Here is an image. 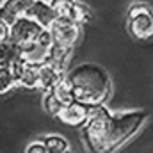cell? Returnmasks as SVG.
<instances>
[{"instance_id": "cell-12", "label": "cell", "mask_w": 153, "mask_h": 153, "mask_svg": "<svg viewBox=\"0 0 153 153\" xmlns=\"http://www.w3.org/2000/svg\"><path fill=\"white\" fill-rule=\"evenodd\" d=\"M18 80V87H25V89H38L39 85V66L34 64H25L20 73L16 75Z\"/></svg>"}, {"instance_id": "cell-17", "label": "cell", "mask_w": 153, "mask_h": 153, "mask_svg": "<svg viewBox=\"0 0 153 153\" xmlns=\"http://www.w3.org/2000/svg\"><path fill=\"white\" fill-rule=\"evenodd\" d=\"M9 32H11V25L0 18V43L2 41H9Z\"/></svg>"}, {"instance_id": "cell-15", "label": "cell", "mask_w": 153, "mask_h": 153, "mask_svg": "<svg viewBox=\"0 0 153 153\" xmlns=\"http://www.w3.org/2000/svg\"><path fill=\"white\" fill-rule=\"evenodd\" d=\"M43 107H45L46 114L57 117V116L61 114V111L64 109V103L53 93H45V96H43Z\"/></svg>"}, {"instance_id": "cell-7", "label": "cell", "mask_w": 153, "mask_h": 153, "mask_svg": "<svg viewBox=\"0 0 153 153\" xmlns=\"http://www.w3.org/2000/svg\"><path fill=\"white\" fill-rule=\"evenodd\" d=\"M50 34L53 39L55 46L66 48V50H73L75 45L78 43V39L82 36V27L75 23V22H68V20H57L52 29Z\"/></svg>"}, {"instance_id": "cell-9", "label": "cell", "mask_w": 153, "mask_h": 153, "mask_svg": "<svg viewBox=\"0 0 153 153\" xmlns=\"http://www.w3.org/2000/svg\"><path fill=\"white\" fill-rule=\"evenodd\" d=\"M27 16H29L30 20H34L39 27L46 29V30H50L52 25L57 22L55 11L52 9L50 2H45V0H36V2L30 5V9L27 11Z\"/></svg>"}, {"instance_id": "cell-2", "label": "cell", "mask_w": 153, "mask_h": 153, "mask_svg": "<svg viewBox=\"0 0 153 153\" xmlns=\"http://www.w3.org/2000/svg\"><path fill=\"white\" fill-rule=\"evenodd\" d=\"M71 85L73 100L89 107L105 105L112 94V80L109 73L94 62H82L66 73Z\"/></svg>"}, {"instance_id": "cell-1", "label": "cell", "mask_w": 153, "mask_h": 153, "mask_svg": "<svg viewBox=\"0 0 153 153\" xmlns=\"http://www.w3.org/2000/svg\"><path fill=\"white\" fill-rule=\"evenodd\" d=\"M146 111L111 112L105 105L93 107L87 123L82 126L85 150L89 153H116L146 123Z\"/></svg>"}, {"instance_id": "cell-16", "label": "cell", "mask_w": 153, "mask_h": 153, "mask_svg": "<svg viewBox=\"0 0 153 153\" xmlns=\"http://www.w3.org/2000/svg\"><path fill=\"white\" fill-rule=\"evenodd\" d=\"M25 153H48V150L43 141H34L25 148Z\"/></svg>"}, {"instance_id": "cell-6", "label": "cell", "mask_w": 153, "mask_h": 153, "mask_svg": "<svg viewBox=\"0 0 153 153\" xmlns=\"http://www.w3.org/2000/svg\"><path fill=\"white\" fill-rule=\"evenodd\" d=\"M45 29L39 27L34 20H30L29 16H23L20 20H16L13 25H11V32H9V41L13 45H16L18 48H25L29 46L32 41H36L39 34L43 32Z\"/></svg>"}, {"instance_id": "cell-13", "label": "cell", "mask_w": 153, "mask_h": 153, "mask_svg": "<svg viewBox=\"0 0 153 153\" xmlns=\"http://www.w3.org/2000/svg\"><path fill=\"white\" fill-rule=\"evenodd\" d=\"M45 146L48 153H71V148H70V143L62 137V135H57V134H50L43 139Z\"/></svg>"}, {"instance_id": "cell-4", "label": "cell", "mask_w": 153, "mask_h": 153, "mask_svg": "<svg viewBox=\"0 0 153 153\" xmlns=\"http://www.w3.org/2000/svg\"><path fill=\"white\" fill-rule=\"evenodd\" d=\"M50 5L55 11L57 20H68L82 25L93 18V11L87 7V4L78 0H50Z\"/></svg>"}, {"instance_id": "cell-8", "label": "cell", "mask_w": 153, "mask_h": 153, "mask_svg": "<svg viewBox=\"0 0 153 153\" xmlns=\"http://www.w3.org/2000/svg\"><path fill=\"white\" fill-rule=\"evenodd\" d=\"M91 111H93V107L73 100L68 105H64V109L61 111V114L57 117H59V121H62L68 126H80L82 128L87 123V119L91 116Z\"/></svg>"}, {"instance_id": "cell-10", "label": "cell", "mask_w": 153, "mask_h": 153, "mask_svg": "<svg viewBox=\"0 0 153 153\" xmlns=\"http://www.w3.org/2000/svg\"><path fill=\"white\" fill-rule=\"evenodd\" d=\"M66 70L52 64V62H45L39 66V85L38 89H41L43 93H50L57 84H61L66 76Z\"/></svg>"}, {"instance_id": "cell-5", "label": "cell", "mask_w": 153, "mask_h": 153, "mask_svg": "<svg viewBox=\"0 0 153 153\" xmlns=\"http://www.w3.org/2000/svg\"><path fill=\"white\" fill-rule=\"evenodd\" d=\"M52 48H53L52 34H50V30L45 29L38 38H36V41H32L29 46H25V48L22 50V53H23V59H25L27 64L41 66V64L48 62Z\"/></svg>"}, {"instance_id": "cell-11", "label": "cell", "mask_w": 153, "mask_h": 153, "mask_svg": "<svg viewBox=\"0 0 153 153\" xmlns=\"http://www.w3.org/2000/svg\"><path fill=\"white\" fill-rule=\"evenodd\" d=\"M36 0H4L0 4V18L13 25L16 20L27 16V11Z\"/></svg>"}, {"instance_id": "cell-3", "label": "cell", "mask_w": 153, "mask_h": 153, "mask_svg": "<svg viewBox=\"0 0 153 153\" xmlns=\"http://www.w3.org/2000/svg\"><path fill=\"white\" fill-rule=\"evenodd\" d=\"M126 27L137 41L153 39V9L146 2H134L126 11Z\"/></svg>"}, {"instance_id": "cell-14", "label": "cell", "mask_w": 153, "mask_h": 153, "mask_svg": "<svg viewBox=\"0 0 153 153\" xmlns=\"http://www.w3.org/2000/svg\"><path fill=\"white\" fill-rule=\"evenodd\" d=\"M14 87H18L16 75H14L9 68L0 66V94H7V93L13 91Z\"/></svg>"}]
</instances>
